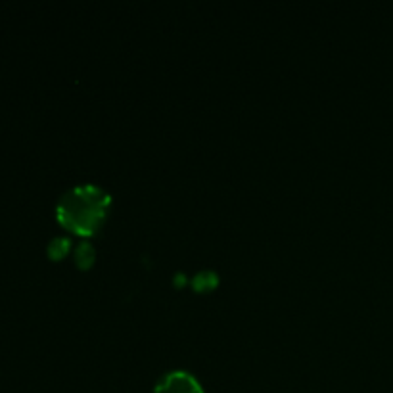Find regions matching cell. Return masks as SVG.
<instances>
[{
	"label": "cell",
	"instance_id": "1",
	"mask_svg": "<svg viewBox=\"0 0 393 393\" xmlns=\"http://www.w3.org/2000/svg\"><path fill=\"white\" fill-rule=\"evenodd\" d=\"M112 198L106 190L94 184H81L61 194L56 206V217L61 227L75 234H94L106 221Z\"/></svg>",
	"mask_w": 393,
	"mask_h": 393
},
{
	"label": "cell",
	"instance_id": "2",
	"mask_svg": "<svg viewBox=\"0 0 393 393\" xmlns=\"http://www.w3.org/2000/svg\"><path fill=\"white\" fill-rule=\"evenodd\" d=\"M153 393H204L200 382L184 370H173L161 376Z\"/></svg>",
	"mask_w": 393,
	"mask_h": 393
},
{
	"label": "cell",
	"instance_id": "3",
	"mask_svg": "<svg viewBox=\"0 0 393 393\" xmlns=\"http://www.w3.org/2000/svg\"><path fill=\"white\" fill-rule=\"evenodd\" d=\"M94 257H96V252H94V247L88 242H83L75 250V261H77V265L81 269H88V266L93 265Z\"/></svg>",
	"mask_w": 393,
	"mask_h": 393
},
{
	"label": "cell",
	"instance_id": "4",
	"mask_svg": "<svg viewBox=\"0 0 393 393\" xmlns=\"http://www.w3.org/2000/svg\"><path fill=\"white\" fill-rule=\"evenodd\" d=\"M217 273L213 271H201L200 274H196L192 280L194 288L198 290V292H206V290H211V288L217 286Z\"/></svg>",
	"mask_w": 393,
	"mask_h": 393
},
{
	"label": "cell",
	"instance_id": "5",
	"mask_svg": "<svg viewBox=\"0 0 393 393\" xmlns=\"http://www.w3.org/2000/svg\"><path fill=\"white\" fill-rule=\"evenodd\" d=\"M69 246H71V242L67 240V238H54V240L48 244V255H50L52 259H61V257L69 252Z\"/></svg>",
	"mask_w": 393,
	"mask_h": 393
}]
</instances>
